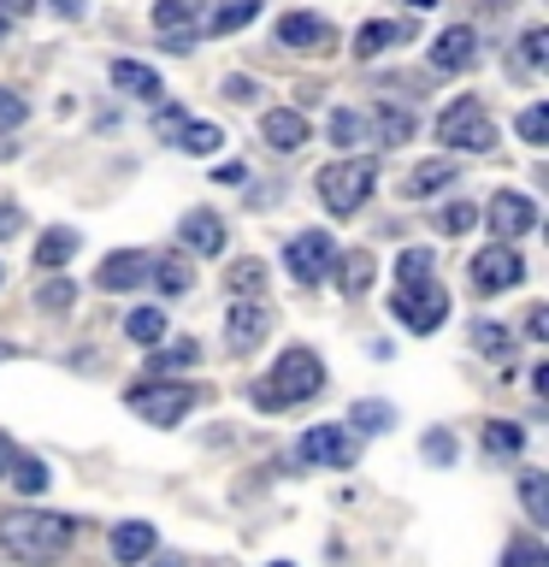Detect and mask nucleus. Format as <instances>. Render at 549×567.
Masks as SVG:
<instances>
[{
    "label": "nucleus",
    "instance_id": "f257e3e1",
    "mask_svg": "<svg viewBox=\"0 0 549 567\" xmlns=\"http://www.w3.org/2000/svg\"><path fill=\"white\" fill-rule=\"evenodd\" d=\"M71 538H77V520L65 514H48V508H0V549L24 567H48L60 561Z\"/></svg>",
    "mask_w": 549,
    "mask_h": 567
},
{
    "label": "nucleus",
    "instance_id": "f03ea898",
    "mask_svg": "<svg viewBox=\"0 0 549 567\" xmlns=\"http://www.w3.org/2000/svg\"><path fill=\"white\" fill-rule=\"evenodd\" d=\"M325 390V367H319L313 349H283L278 367L266 372V384H255V402L260 408H296Z\"/></svg>",
    "mask_w": 549,
    "mask_h": 567
},
{
    "label": "nucleus",
    "instance_id": "7ed1b4c3",
    "mask_svg": "<svg viewBox=\"0 0 549 567\" xmlns=\"http://www.w3.org/2000/svg\"><path fill=\"white\" fill-rule=\"evenodd\" d=\"M437 136L449 142V148H467V154H490L496 148V124L485 113V101H473V95H460L455 106H443Z\"/></svg>",
    "mask_w": 549,
    "mask_h": 567
},
{
    "label": "nucleus",
    "instance_id": "20e7f679",
    "mask_svg": "<svg viewBox=\"0 0 549 567\" xmlns=\"http://www.w3.org/2000/svg\"><path fill=\"white\" fill-rule=\"evenodd\" d=\"M372 159H331L325 172H319V195H325V207L336 219H349V213H361V202L372 195Z\"/></svg>",
    "mask_w": 549,
    "mask_h": 567
},
{
    "label": "nucleus",
    "instance_id": "39448f33",
    "mask_svg": "<svg viewBox=\"0 0 549 567\" xmlns=\"http://www.w3.org/2000/svg\"><path fill=\"white\" fill-rule=\"evenodd\" d=\"M189 402H195V390H189V384H172V379L131 384V390H124V408H131V414H142L148 425H177V420L189 414Z\"/></svg>",
    "mask_w": 549,
    "mask_h": 567
},
{
    "label": "nucleus",
    "instance_id": "423d86ee",
    "mask_svg": "<svg viewBox=\"0 0 549 567\" xmlns=\"http://www.w3.org/2000/svg\"><path fill=\"white\" fill-rule=\"evenodd\" d=\"M390 313H396L402 319V326L407 331H437L443 326V313H449V290H443V284H402V290H396V301H390Z\"/></svg>",
    "mask_w": 549,
    "mask_h": 567
},
{
    "label": "nucleus",
    "instance_id": "0eeeda50",
    "mask_svg": "<svg viewBox=\"0 0 549 567\" xmlns=\"http://www.w3.org/2000/svg\"><path fill=\"white\" fill-rule=\"evenodd\" d=\"M283 260H290L296 284H319V278L331 272V260H336L331 230H301V237H290V248H283Z\"/></svg>",
    "mask_w": 549,
    "mask_h": 567
},
{
    "label": "nucleus",
    "instance_id": "6e6552de",
    "mask_svg": "<svg viewBox=\"0 0 549 567\" xmlns=\"http://www.w3.org/2000/svg\"><path fill=\"white\" fill-rule=\"evenodd\" d=\"M520 278H526V266H520V255H514L508 243H490L485 255L473 260V290H478V296H503V290H514Z\"/></svg>",
    "mask_w": 549,
    "mask_h": 567
},
{
    "label": "nucleus",
    "instance_id": "1a4fd4ad",
    "mask_svg": "<svg viewBox=\"0 0 549 567\" xmlns=\"http://www.w3.org/2000/svg\"><path fill=\"white\" fill-rule=\"evenodd\" d=\"M354 455H361V443L349 425H313L301 437V461H313V467H354Z\"/></svg>",
    "mask_w": 549,
    "mask_h": 567
},
{
    "label": "nucleus",
    "instance_id": "9d476101",
    "mask_svg": "<svg viewBox=\"0 0 549 567\" xmlns=\"http://www.w3.org/2000/svg\"><path fill=\"white\" fill-rule=\"evenodd\" d=\"M531 225H538V207H531L520 189H503V195L490 202V230H496L503 243H508V237H526Z\"/></svg>",
    "mask_w": 549,
    "mask_h": 567
},
{
    "label": "nucleus",
    "instance_id": "9b49d317",
    "mask_svg": "<svg viewBox=\"0 0 549 567\" xmlns=\"http://www.w3.org/2000/svg\"><path fill=\"white\" fill-rule=\"evenodd\" d=\"M142 278H148V255H142V248H118V255H106L101 272H95L101 290H136Z\"/></svg>",
    "mask_w": 549,
    "mask_h": 567
},
{
    "label": "nucleus",
    "instance_id": "f8f14e48",
    "mask_svg": "<svg viewBox=\"0 0 549 567\" xmlns=\"http://www.w3.org/2000/svg\"><path fill=\"white\" fill-rule=\"evenodd\" d=\"M177 237H184L189 255H219L225 248V219L219 213H207V207H195L184 225H177Z\"/></svg>",
    "mask_w": 549,
    "mask_h": 567
},
{
    "label": "nucleus",
    "instance_id": "ddd939ff",
    "mask_svg": "<svg viewBox=\"0 0 549 567\" xmlns=\"http://www.w3.org/2000/svg\"><path fill=\"white\" fill-rule=\"evenodd\" d=\"M478 60V35L467 30V24H449L437 35V48H432V65L437 71H467Z\"/></svg>",
    "mask_w": 549,
    "mask_h": 567
},
{
    "label": "nucleus",
    "instance_id": "4468645a",
    "mask_svg": "<svg viewBox=\"0 0 549 567\" xmlns=\"http://www.w3.org/2000/svg\"><path fill=\"white\" fill-rule=\"evenodd\" d=\"M260 136L272 142L278 154H296L301 142H308V118H301V113H290V106H272V113L260 118Z\"/></svg>",
    "mask_w": 549,
    "mask_h": 567
},
{
    "label": "nucleus",
    "instance_id": "2eb2a0df",
    "mask_svg": "<svg viewBox=\"0 0 549 567\" xmlns=\"http://www.w3.org/2000/svg\"><path fill=\"white\" fill-rule=\"evenodd\" d=\"M278 42L283 48H331V24H325V18H313V12H290L278 24Z\"/></svg>",
    "mask_w": 549,
    "mask_h": 567
},
{
    "label": "nucleus",
    "instance_id": "dca6fc26",
    "mask_svg": "<svg viewBox=\"0 0 549 567\" xmlns=\"http://www.w3.org/2000/svg\"><path fill=\"white\" fill-rule=\"evenodd\" d=\"M225 331H230V349L248 354V349L266 337V308H255V301H237V308H230V319H225Z\"/></svg>",
    "mask_w": 549,
    "mask_h": 567
},
{
    "label": "nucleus",
    "instance_id": "f3484780",
    "mask_svg": "<svg viewBox=\"0 0 549 567\" xmlns=\"http://www.w3.org/2000/svg\"><path fill=\"white\" fill-rule=\"evenodd\" d=\"M366 124H379V142H384V148H402V142L414 136V113H407L402 101H379V113H372Z\"/></svg>",
    "mask_w": 549,
    "mask_h": 567
},
{
    "label": "nucleus",
    "instance_id": "a211bd4d",
    "mask_svg": "<svg viewBox=\"0 0 549 567\" xmlns=\"http://www.w3.org/2000/svg\"><path fill=\"white\" fill-rule=\"evenodd\" d=\"M113 556H118L124 567H136L142 556H154V526H148V520H124V526L113 532Z\"/></svg>",
    "mask_w": 549,
    "mask_h": 567
},
{
    "label": "nucleus",
    "instance_id": "6ab92c4d",
    "mask_svg": "<svg viewBox=\"0 0 549 567\" xmlns=\"http://www.w3.org/2000/svg\"><path fill=\"white\" fill-rule=\"evenodd\" d=\"M449 184H455V166H449V159H425V166L407 172L402 195H414V202H425V195H437V189H449Z\"/></svg>",
    "mask_w": 549,
    "mask_h": 567
},
{
    "label": "nucleus",
    "instance_id": "aec40b11",
    "mask_svg": "<svg viewBox=\"0 0 549 567\" xmlns=\"http://www.w3.org/2000/svg\"><path fill=\"white\" fill-rule=\"evenodd\" d=\"M189 18H195V0H159V7H154V24L172 35L177 53L189 48Z\"/></svg>",
    "mask_w": 549,
    "mask_h": 567
},
{
    "label": "nucleus",
    "instance_id": "412c9836",
    "mask_svg": "<svg viewBox=\"0 0 549 567\" xmlns=\"http://www.w3.org/2000/svg\"><path fill=\"white\" fill-rule=\"evenodd\" d=\"M113 83L124 89V95H136V101H159V78L148 65H136V60H113Z\"/></svg>",
    "mask_w": 549,
    "mask_h": 567
},
{
    "label": "nucleus",
    "instance_id": "4be33fe9",
    "mask_svg": "<svg viewBox=\"0 0 549 567\" xmlns=\"http://www.w3.org/2000/svg\"><path fill=\"white\" fill-rule=\"evenodd\" d=\"M148 266H154V290H166V296H184L189 284H195V272H189L184 255H159V260H148Z\"/></svg>",
    "mask_w": 549,
    "mask_h": 567
},
{
    "label": "nucleus",
    "instance_id": "5701e85b",
    "mask_svg": "<svg viewBox=\"0 0 549 567\" xmlns=\"http://www.w3.org/2000/svg\"><path fill=\"white\" fill-rule=\"evenodd\" d=\"M390 42H407V24H361L354 30V53H361V60H372V53H384Z\"/></svg>",
    "mask_w": 549,
    "mask_h": 567
},
{
    "label": "nucleus",
    "instance_id": "b1692460",
    "mask_svg": "<svg viewBox=\"0 0 549 567\" xmlns=\"http://www.w3.org/2000/svg\"><path fill=\"white\" fill-rule=\"evenodd\" d=\"M366 136H372L366 113H354V106H336V113H331V142H336V148H361Z\"/></svg>",
    "mask_w": 549,
    "mask_h": 567
},
{
    "label": "nucleus",
    "instance_id": "393cba45",
    "mask_svg": "<svg viewBox=\"0 0 549 567\" xmlns=\"http://www.w3.org/2000/svg\"><path fill=\"white\" fill-rule=\"evenodd\" d=\"M219 142H225V131L219 124H177V148L184 154H219Z\"/></svg>",
    "mask_w": 549,
    "mask_h": 567
},
{
    "label": "nucleus",
    "instance_id": "a878e982",
    "mask_svg": "<svg viewBox=\"0 0 549 567\" xmlns=\"http://www.w3.org/2000/svg\"><path fill=\"white\" fill-rule=\"evenodd\" d=\"M255 12H260V0H225V7H213L207 30H213V35H230V30H242Z\"/></svg>",
    "mask_w": 549,
    "mask_h": 567
},
{
    "label": "nucleus",
    "instance_id": "bb28decb",
    "mask_svg": "<svg viewBox=\"0 0 549 567\" xmlns=\"http://www.w3.org/2000/svg\"><path fill=\"white\" fill-rule=\"evenodd\" d=\"M71 255H77V237H71V230H48V237L35 243V266H48V272H53V266H65Z\"/></svg>",
    "mask_w": 549,
    "mask_h": 567
},
{
    "label": "nucleus",
    "instance_id": "cd10ccee",
    "mask_svg": "<svg viewBox=\"0 0 549 567\" xmlns=\"http://www.w3.org/2000/svg\"><path fill=\"white\" fill-rule=\"evenodd\" d=\"M124 331H131L142 349H154L159 337H166V313H159V308H136L131 319H124Z\"/></svg>",
    "mask_w": 549,
    "mask_h": 567
},
{
    "label": "nucleus",
    "instance_id": "c85d7f7f",
    "mask_svg": "<svg viewBox=\"0 0 549 567\" xmlns=\"http://www.w3.org/2000/svg\"><path fill=\"white\" fill-rule=\"evenodd\" d=\"M331 266H336V278H343L349 296H366V284H372V255H343V260H331Z\"/></svg>",
    "mask_w": 549,
    "mask_h": 567
},
{
    "label": "nucleus",
    "instance_id": "c756f323",
    "mask_svg": "<svg viewBox=\"0 0 549 567\" xmlns=\"http://www.w3.org/2000/svg\"><path fill=\"white\" fill-rule=\"evenodd\" d=\"M520 443H526V432H520L514 420L485 425V455H520Z\"/></svg>",
    "mask_w": 549,
    "mask_h": 567
},
{
    "label": "nucleus",
    "instance_id": "7c9ffc66",
    "mask_svg": "<svg viewBox=\"0 0 549 567\" xmlns=\"http://www.w3.org/2000/svg\"><path fill=\"white\" fill-rule=\"evenodd\" d=\"M7 478H12V485L24 491V496H42V491H48V467H42V461H35V455H18Z\"/></svg>",
    "mask_w": 549,
    "mask_h": 567
},
{
    "label": "nucleus",
    "instance_id": "2f4dec72",
    "mask_svg": "<svg viewBox=\"0 0 549 567\" xmlns=\"http://www.w3.org/2000/svg\"><path fill=\"white\" fill-rule=\"evenodd\" d=\"M520 503L531 520H549V485H543V473H520Z\"/></svg>",
    "mask_w": 549,
    "mask_h": 567
},
{
    "label": "nucleus",
    "instance_id": "473e14b6",
    "mask_svg": "<svg viewBox=\"0 0 549 567\" xmlns=\"http://www.w3.org/2000/svg\"><path fill=\"white\" fill-rule=\"evenodd\" d=\"M349 420L361 425V432H390V425H396V408H390V402H354Z\"/></svg>",
    "mask_w": 549,
    "mask_h": 567
},
{
    "label": "nucleus",
    "instance_id": "72a5a7b5",
    "mask_svg": "<svg viewBox=\"0 0 549 567\" xmlns=\"http://www.w3.org/2000/svg\"><path fill=\"white\" fill-rule=\"evenodd\" d=\"M503 567H549V556H543L538 538H514L508 556H503Z\"/></svg>",
    "mask_w": 549,
    "mask_h": 567
},
{
    "label": "nucleus",
    "instance_id": "f704fd0d",
    "mask_svg": "<svg viewBox=\"0 0 549 567\" xmlns=\"http://www.w3.org/2000/svg\"><path fill=\"white\" fill-rule=\"evenodd\" d=\"M195 354H201V349H195V343H177V349H159V354H154V361H148V379H166V372H172V367H189V361H195Z\"/></svg>",
    "mask_w": 549,
    "mask_h": 567
},
{
    "label": "nucleus",
    "instance_id": "c9c22d12",
    "mask_svg": "<svg viewBox=\"0 0 549 567\" xmlns=\"http://www.w3.org/2000/svg\"><path fill=\"white\" fill-rule=\"evenodd\" d=\"M425 272H432V248H402V260H396V278H402V284H419Z\"/></svg>",
    "mask_w": 549,
    "mask_h": 567
},
{
    "label": "nucleus",
    "instance_id": "e433bc0d",
    "mask_svg": "<svg viewBox=\"0 0 549 567\" xmlns=\"http://www.w3.org/2000/svg\"><path fill=\"white\" fill-rule=\"evenodd\" d=\"M260 284H266V266L260 260H237V266H230V290H237V296H255Z\"/></svg>",
    "mask_w": 549,
    "mask_h": 567
},
{
    "label": "nucleus",
    "instance_id": "4c0bfd02",
    "mask_svg": "<svg viewBox=\"0 0 549 567\" xmlns=\"http://www.w3.org/2000/svg\"><path fill=\"white\" fill-rule=\"evenodd\" d=\"M35 301H42V308H48V313H65V308H71V301H77V284H65V278H53V284H42V296H35Z\"/></svg>",
    "mask_w": 549,
    "mask_h": 567
},
{
    "label": "nucleus",
    "instance_id": "58836bf2",
    "mask_svg": "<svg viewBox=\"0 0 549 567\" xmlns=\"http://www.w3.org/2000/svg\"><path fill=\"white\" fill-rule=\"evenodd\" d=\"M520 136L531 142V148H543V136H549V106H526V113H520Z\"/></svg>",
    "mask_w": 549,
    "mask_h": 567
},
{
    "label": "nucleus",
    "instance_id": "ea45409f",
    "mask_svg": "<svg viewBox=\"0 0 549 567\" xmlns=\"http://www.w3.org/2000/svg\"><path fill=\"white\" fill-rule=\"evenodd\" d=\"M473 219H478V213H473L467 202H449V207L437 213V230H449V237H460V230H473Z\"/></svg>",
    "mask_w": 549,
    "mask_h": 567
},
{
    "label": "nucleus",
    "instance_id": "a19ab883",
    "mask_svg": "<svg viewBox=\"0 0 549 567\" xmlns=\"http://www.w3.org/2000/svg\"><path fill=\"white\" fill-rule=\"evenodd\" d=\"M549 60V30H526V42H520V65L526 71H538Z\"/></svg>",
    "mask_w": 549,
    "mask_h": 567
},
{
    "label": "nucleus",
    "instance_id": "79ce46f5",
    "mask_svg": "<svg viewBox=\"0 0 549 567\" xmlns=\"http://www.w3.org/2000/svg\"><path fill=\"white\" fill-rule=\"evenodd\" d=\"M473 343L485 354H503V361H508V337H503V326H490V319H478V326H473Z\"/></svg>",
    "mask_w": 549,
    "mask_h": 567
},
{
    "label": "nucleus",
    "instance_id": "37998d69",
    "mask_svg": "<svg viewBox=\"0 0 549 567\" xmlns=\"http://www.w3.org/2000/svg\"><path fill=\"white\" fill-rule=\"evenodd\" d=\"M24 113H30V101H24V95H12V89H0V131L24 124Z\"/></svg>",
    "mask_w": 549,
    "mask_h": 567
},
{
    "label": "nucleus",
    "instance_id": "c03bdc74",
    "mask_svg": "<svg viewBox=\"0 0 549 567\" xmlns=\"http://www.w3.org/2000/svg\"><path fill=\"white\" fill-rule=\"evenodd\" d=\"M425 455H432V461H455V437L449 432H432V437H425Z\"/></svg>",
    "mask_w": 549,
    "mask_h": 567
},
{
    "label": "nucleus",
    "instance_id": "a18cd8bd",
    "mask_svg": "<svg viewBox=\"0 0 549 567\" xmlns=\"http://www.w3.org/2000/svg\"><path fill=\"white\" fill-rule=\"evenodd\" d=\"M177 124H184V106H159V113H154V131L159 136H177Z\"/></svg>",
    "mask_w": 549,
    "mask_h": 567
},
{
    "label": "nucleus",
    "instance_id": "49530a36",
    "mask_svg": "<svg viewBox=\"0 0 549 567\" xmlns=\"http://www.w3.org/2000/svg\"><path fill=\"white\" fill-rule=\"evenodd\" d=\"M526 337H549V308H531L526 313Z\"/></svg>",
    "mask_w": 549,
    "mask_h": 567
},
{
    "label": "nucleus",
    "instance_id": "de8ad7c7",
    "mask_svg": "<svg viewBox=\"0 0 549 567\" xmlns=\"http://www.w3.org/2000/svg\"><path fill=\"white\" fill-rule=\"evenodd\" d=\"M18 225H24V213H18V207H0V237H12Z\"/></svg>",
    "mask_w": 549,
    "mask_h": 567
},
{
    "label": "nucleus",
    "instance_id": "09e8293b",
    "mask_svg": "<svg viewBox=\"0 0 549 567\" xmlns=\"http://www.w3.org/2000/svg\"><path fill=\"white\" fill-rule=\"evenodd\" d=\"M12 461H18V450H12V437H7V432H0V478H7V473H12Z\"/></svg>",
    "mask_w": 549,
    "mask_h": 567
},
{
    "label": "nucleus",
    "instance_id": "8fccbe9b",
    "mask_svg": "<svg viewBox=\"0 0 549 567\" xmlns=\"http://www.w3.org/2000/svg\"><path fill=\"white\" fill-rule=\"evenodd\" d=\"M225 95H237V101H255V83H248V78H230V83H225Z\"/></svg>",
    "mask_w": 549,
    "mask_h": 567
},
{
    "label": "nucleus",
    "instance_id": "3c124183",
    "mask_svg": "<svg viewBox=\"0 0 549 567\" xmlns=\"http://www.w3.org/2000/svg\"><path fill=\"white\" fill-rule=\"evenodd\" d=\"M53 7H60L65 18H77V12H83V0H53Z\"/></svg>",
    "mask_w": 549,
    "mask_h": 567
},
{
    "label": "nucleus",
    "instance_id": "603ef678",
    "mask_svg": "<svg viewBox=\"0 0 549 567\" xmlns=\"http://www.w3.org/2000/svg\"><path fill=\"white\" fill-rule=\"evenodd\" d=\"M0 7H12V12H30V7H35V0H0Z\"/></svg>",
    "mask_w": 549,
    "mask_h": 567
},
{
    "label": "nucleus",
    "instance_id": "864d4df0",
    "mask_svg": "<svg viewBox=\"0 0 549 567\" xmlns=\"http://www.w3.org/2000/svg\"><path fill=\"white\" fill-rule=\"evenodd\" d=\"M0 35H7V7H0Z\"/></svg>",
    "mask_w": 549,
    "mask_h": 567
},
{
    "label": "nucleus",
    "instance_id": "5fc2aeb1",
    "mask_svg": "<svg viewBox=\"0 0 549 567\" xmlns=\"http://www.w3.org/2000/svg\"><path fill=\"white\" fill-rule=\"evenodd\" d=\"M414 7H437V0H414Z\"/></svg>",
    "mask_w": 549,
    "mask_h": 567
},
{
    "label": "nucleus",
    "instance_id": "6e6d98bb",
    "mask_svg": "<svg viewBox=\"0 0 549 567\" xmlns=\"http://www.w3.org/2000/svg\"><path fill=\"white\" fill-rule=\"evenodd\" d=\"M7 354H12V349H7V343H0V361H7Z\"/></svg>",
    "mask_w": 549,
    "mask_h": 567
},
{
    "label": "nucleus",
    "instance_id": "4d7b16f0",
    "mask_svg": "<svg viewBox=\"0 0 549 567\" xmlns=\"http://www.w3.org/2000/svg\"><path fill=\"white\" fill-rule=\"evenodd\" d=\"M159 567H177V561H159Z\"/></svg>",
    "mask_w": 549,
    "mask_h": 567
},
{
    "label": "nucleus",
    "instance_id": "13d9d810",
    "mask_svg": "<svg viewBox=\"0 0 549 567\" xmlns=\"http://www.w3.org/2000/svg\"><path fill=\"white\" fill-rule=\"evenodd\" d=\"M272 567H290V561H272Z\"/></svg>",
    "mask_w": 549,
    "mask_h": 567
}]
</instances>
